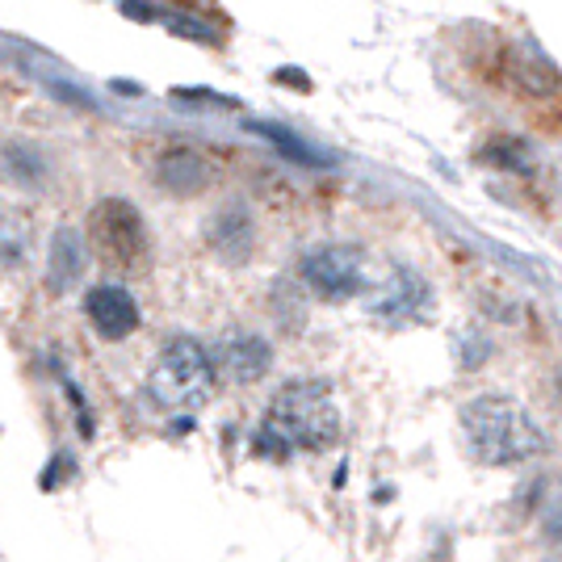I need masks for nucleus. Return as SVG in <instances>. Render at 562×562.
Returning <instances> with one entry per match:
<instances>
[{
	"mask_svg": "<svg viewBox=\"0 0 562 562\" xmlns=\"http://www.w3.org/2000/svg\"><path fill=\"white\" fill-rule=\"evenodd\" d=\"M260 135H265V139H273L281 147V151H285V156H294V160H303V165H315V160H319V156H315V151H311V147H306V143H299L294 139V135H290V131H281V126H257Z\"/></svg>",
	"mask_w": 562,
	"mask_h": 562,
	"instance_id": "12",
	"label": "nucleus"
},
{
	"mask_svg": "<svg viewBox=\"0 0 562 562\" xmlns=\"http://www.w3.org/2000/svg\"><path fill=\"white\" fill-rule=\"evenodd\" d=\"M303 281L319 299H349L361 290V257L340 244L315 248L303 257Z\"/></svg>",
	"mask_w": 562,
	"mask_h": 562,
	"instance_id": "5",
	"label": "nucleus"
},
{
	"mask_svg": "<svg viewBox=\"0 0 562 562\" xmlns=\"http://www.w3.org/2000/svg\"><path fill=\"white\" fill-rule=\"evenodd\" d=\"M85 273V239L71 227H59L55 239H50V260H47V278L55 290H64L71 281H80Z\"/></svg>",
	"mask_w": 562,
	"mask_h": 562,
	"instance_id": "11",
	"label": "nucleus"
},
{
	"mask_svg": "<svg viewBox=\"0 0 562 562\" xmlns=\"http://www.w3.org/2000/svg\"><path fill=\"white\" fill-rule=\"evenodd\" d=\"M269 366H273V349L260 336H252V331H235V336H227L218 345V370L232 382H239V386L260 382V378L269 374Z\"/></svg>",
	"mask_w": 562,
	"mask_h": 562,
	"instance_id": "7",
	"label": "nucleus"
},
{
	"mask_svg": "<svg viewBox=\"0 0 562 562\" xmlns=\"http://www.w3.org/2000/svg\"><path fill=\"white\" fill-rule=\"evenodd\" d=\"M156 177H160V186H165L168 193L189 198V193H202V189H206L211 165H206L198 151H189V147H172L165 160H160V168H156Z\"/></svg>",
	"mask_w": 562,
	"mask_h": 562,
	"instance_id": "10",
	"label": "nucleus"
},
{
	"mask_svg": "<svg viewBox=\"0 0 562 562\" xmlns=\"http://www.w3.org/2000/svg\"><path fill=\"white\" fill-rule=\"evenodd\" d=\"M0 177L18 189L47 186L50 165H47V156H43V147H34V143H25V139L4 143V147H0Z\"/></svg>",
	"mask_w": 562,
	"mask_h": 562,
	"instance_id": "8",
	"label": "nucleus"
},
{
	"mask_svg": "<svg viewBox=\"0 0 562 562\" xmlns=\"http://www.w3.org/2000/svg\"><path fill=\"white\" fill-rule=\"evenodd\" d=\"M252 239H257V232H252V214L244 211V206H223V211L214 214L211 244L223 260H248Z\"/></svg>",
	"mask_w": 562,
	"mask_h": 562,
	"instance_id": "9",
	"label": "nucleus"
},
{
	"mask_svg": "<svg viewBox=\"0 0 562 562\" xmlns=\"http://www.w3.org/2000/svg\"><path fill=\"white\" fill-rule=\"evenodd\" d=\"M467 432L470 446L483 462L492 467H508V462H525L541 449V432L538 424L525 416V407H516L513 398L504 395H487L474 398L467 412Z\"/></svg>",
	"mask_w": 562,
	"mask_h": 562,
	"instance_id": "2",
	"label": "nucleus"
},
{
	"mask_svg": "<svg viewBox=\"0 0 562 562\" xmlns=\"http://www.w3.org/2000/svg\"><path fill=\"white\" fill-rule=\"evenodd\" d=\"M214 386V361L193 336H177L168 340L156 370L147 378V395L160 403L165 412H189L198 403H206Z\"/></svg>",
	"mask_w": 562,
	"mask_h": 562,
	"instance_id": "3",
	"label": "nucleus"
},
{
	"mask_svg": "<svg viewBox=\"0 0 562 562\" xmlns=\"http://www.w3.org/2000/svg\"><path fill=\"white\" fill-rule=\"evenodd\" d=\"M340 432V416L324 382H290L281 386L260 428V449H328Z\"/></svg>",
	"mask_w": 562,
	"mask_h": 562,
	"instance_id": "1",
	"label": "nucleus"
},
{
	"mask_svg": "<svg viewBox=\"0 0 562 562\" xmlns=\"http://www.w3.org/2000/svg\"><path fill=\"white\" fill-rule=\"evenodd\" d=\"M93 232H97V248L110 260H117V265H135L143 257V248H147V232H143L139 211L126 206V202H117V198L97 206Z\"/></svg>",
	"mask_w": 562,
	"mask_h": 562,
	"instance_id": "4",
	"label": "nucleus"
},
{
	"mask_svg": "<svg viewBox=\"0 0 562 562\" xmlns=\"http://www.w3.org/2000/svg\"><path fill=\"white\" fill-rule=\"evenodd\" d=\"M85 315L101 340H126L139 328V303L122 285H93L85 294Z\"/></svg>",
	"mask_w": 562,
	"mask_h": 562,
	"instance_id": "6",
	"label": "nucleus"
}]
</instances>
